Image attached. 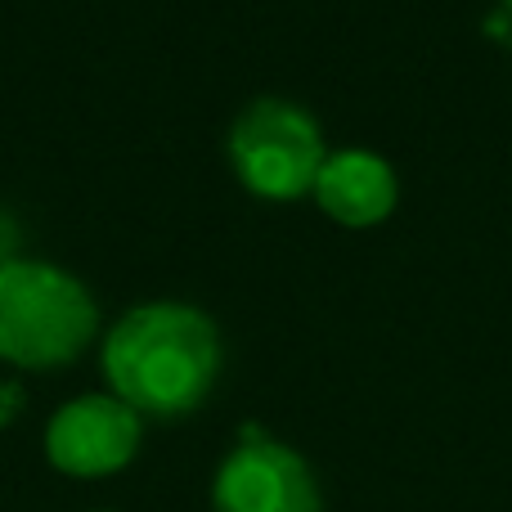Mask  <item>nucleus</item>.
Instances as JSON below:
<instances>
[{"instance_id":"1","label":"nucleus","mask_w":512,"mask_h":512,"mask_svg":"<svg viewBox=\"0 0 512 512\" xmlns=\"http://www.w3.org/2000/svg\"><path fill=\"white\" fill-rule=\"evenodd\" d=\"M221 328L189 301L131 306L99 346L104 382L140 418H185L221 378Z\"/></svg>"},{"instance_id":"2","label":"nucleus","mask_w":512,"mask_h":512,"mask_svg":"<svg viewBox=\"0 0 512 512\" xmlns=\"http://www.w3.org/2000/svg\"><path fill=\"white\" fill-rule=\"evenodd\" d=\"M99 333V306L54 261H0V360L27 373L72 364Z\"/></svg>"},{"instance_id":"3","label":"nucleus","mask_w":512,"mask_h":512,"mask_svg":"<svg viewBox=\"0 0 512 512\" xmlns=\"http://www.w3.org/2000/svg\"><path fill=\"white\" fill-rule=\"evenodd\" d=\"M230 167L248 194L265 203H292L315 189L324 167V131L301 104L279 95L252 99L230 126Z\"/></svg>"},{"instance_id":"4","label":"nucleus","mask_w":512,"mask_h":512,"mask_svg":"<svg viewBox=\"0 0 512 512\" xmlns=\"http://www.w3.org/2000/svg\"><path fill=\"white\" fill-rule=\"evenodd\" d=\"M216 512H324L310 463L261 427H243V441L216 468Z\"/></svg>"},{"instance_id":"5","label":"nucleus","mask_w":512,"mask_h":512,"mask_svg":"<svg viewBox=\"0 0 512 512\" xmlns=\"http://www.w3.org/2000/svg\"><path fill=\"white\" fill-rule=\"evenodd\" d=\"M140 441L144 418L131 405H122L113 391H90L54 409L45 427V459L63 477L95 481L122 472L140 454Z\"/></svg>"},{"instance_id":"6","label":"nucleus","mask_w":512,"mask_h":512,"mask_svg":"<svg viewBox=\"0 0 512 512\" xmlns=\"http://www.w3.org/2000/svg\"><path fill=\"white\" fill-rule=\"evenodd\" d=\"M310 198L328 221L346 225V230H373L400 207V176L382 153L337 149L319 167Z\"/></svg>"},{"instance_id":"7","label":"nucleus","mask_w":512,"mask_h":512,"mask_svg":"<svg viewBox=\"0 0 512 512\" xmlns=\"http://www.w3.org/2000/svg\"><path fill=\"white\" fill-rule=\"evenodd\" d=\"M18 400H23V396H18V387H9V391H0V414H14V409H18Z\"/></svg>"}]
</instances>
